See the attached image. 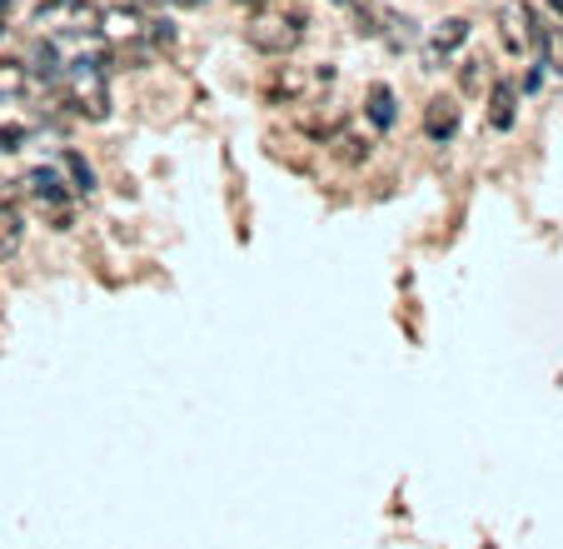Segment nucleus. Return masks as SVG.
I'll list each match as a JSON object with an SVG mask.
<instances>
[{
    "label": "nucleus",
    "instance_id": "obj_1",
    "mask_svg": "<svg viewBox=\"0 0 563 549\" xmlns=\"http://www.w3.org/2000/svg\"><path fill=\"white\" fill-rule=\"evenodd\" d=\"M70 90H76L80 110H90L95 120L110 110V70H105L101 55H80V61H70Z\"/></svg>",
    "mask_w": 563,
    "mask_h": 549
},
{
    "label": "nucleus",
    "instance_id": "obj_2",
    "mask_svg": "<svg viewBox=\"0 0 563 549\" xmlns=\"http://www.w3.org/2000/svg\"><path fill=\"white\" fill-rule=\"evenodd\" d=\"M250 45L254 51H264V55H285V51H294L300 45V15H260L250 30Z\"/></svg>",
    "mask_w": 563,
    "mask_h": 549
},
{
    "label": "nucleus",
    "instance_id": "obj_3",
    "mask_svg": "<svg viewBox=\"0 0 563 549\" xmlns=\"http://www.w3.org/2000/svg\"><path fill=\"white\" fill-rule=\"evenodd\" d=\"M26 190H30V200H36L40 210H55V215L65 220V210H70V185L60 180V170H51V166L30 170V175H26Z\"/></svg>",
    "mask_w": 563,
    "mask_h": 549
},
{
    "label": "nucleus",
    "instance_id": "obj_4",
    "mask_svg": "<svg viewBox=\"0 0 563 549\" xmlns=\"http://www.w3.org/2000/svg\"><path fill=\"white\" fill-rule=\"evenodd\" d=\"M513 116H519V85H513V80H494V95H488V125L509 130Z\"/></svg>",
    "mask_w": 563,
    "mask_h": 549
},
{
    "label": "nucleus",
    "instance_id": "obj_5",
    "mask_svg": "<svg viewBox=\"0 0 563 549\" xmlns=\"http://www.w3.org/2000/svg\"><path fill=\"white\" fill-rule=\"evenodd\" d=\"M424 130H429V141H449L454 130H459V105L454 101H429Z\"/></svg>",
    "mask_w": 563,
    "mask_h": 549
},
{
    "label": "nucleus",
    "instance_id": "obj_6",
    "mask_svg": "<svg viewBox=\"0 0 563 549\" xmlns=\"http://www.w3.org/2000/svg\"><path fill=\"white\" fill-rule=\"evenodd\" d=\"M105 40H115V45H120V40H140L145 36V26H140V15L135 11H105Z\"/></svg>",
    "mask_w": 563,
    "mask_h": 549
},
{
    "label": "nucleus",
    "instance_id": "obj_7",
    "mask_svg": "<svg viewBox=\"0 0 563 549\" xmlns=\"http://www.w3.org/2000/svg\"><path fill=\"white\" fill-rule=\"evenodd\" d=\"M463 40H469V20H444V26L434 30V51H429V61H444L449 51H459Z\"/></svg>",
    "mask_w": 563,
    "mask_h": 549
},
{
    "label": "nucleus",
    "instance_id": "obj_8",
    "mask_svg": "<svg viewBox=\"0 0 563 549\" xmlns=\"http://www.w3.org/2000/svg\"><path fill=\"white\" fill-rule=\"evenodd\" d=\"M394 116H399V110H394V90L374 85V90H369V120H374V130H389V125H394Z\"/></svg>",
    "mask_w": 563,
    "mask_h": 549
},
{
    "label": "nucleus",
    "instance_id": "obj_9",
    "mask_svg": "<svg viewBox=\"0 0 563 549\" xmlns=\"http://www.w3.org/2000/svg\"><path fill=\"white\" fill-rule=\"evenodd\" d=\"M65 170H70V180H76L70 190H80V195H90V190H95V170H90V160H85V155L65 150Z\"/></svg>",
    "mask_w": 563,
    "mask_h": 549
},
{
    "label": "nucleus",
    "instance_id": "obj_10",
    "mask_svg": "<svg viewBox=\"0 0 563 549\" xmlns=\"http://www.w3.org/2000/svg\"><path fill=\"white\" fill-rule=\"evenodd\" d=\"M30 70H36V76H45V80H60V55H55V45H40Z\"/></svg>",
    "mask_w": 563,
    "mask_h": 549
},
{
    "label": "nucleus",
    "instance_id": "obj_11",
    "mask_svg": "<svg viewBox=\"0 0 563 549\" xmlns=\"http://www.w3.org/2000/svg\"><path fill=\"white\" fill-rule=\"evenodd\" d=\"M479 65H484V61H463V70H459V85L469 90V95H474V90L484 85V70H479Z\"/></svg>",
    "mask_w": 563,
    "mask_h": 549
},
{
    "label": "nucleus",
    "instance_id": "obj_12",
    "mask_svg": "<svg viewBox=\"0 0 563 549\" xmlns=\"http://www.w3.org/2000/svg\"><path fill=\"white\" fill-rule=\"evenodd\" d=\"M26 85V70H20V65H5V70H0V90H20Z\"/></svg>",
    "mask_w": 563,
    "mask_h": 549
},
{
    "label": "nucleus",
    "instance_id": "obj_13",
    "mask_svg": "<svg viewBox=\"0 0 563 549\" xmlns=\"http://www.w3.org/2000/svg\"><path fill=\"white\" fill-rule=\"evenodd\" d=\"M20 141H26V130H20V125H5V130H0V150H20Z\"/></svg>",
    "mask_w": 563,
    "mask_h": 549
},
{
    "label": "nucleus",
    "instance_id": "obj_14",
    "mask_svg": "<svg viewBox=\"0 0 563 549\" xmlns=\"http://www.w3.org/2000/svg\"><path fill=\"white\" fill-rule=\"evenodd\" d=\"M150 36L160 40V45H170V40H175V30H170V20H155V26H150Z\"/></svg>",
    "mask_w": 563,
    "mask_h": 549
},
{
    "label": "nucleus",
    "instance_id": "obj_15",
    "mask_svg": "<svg viewBox=\"0 0 563 549\" xmlns=\"http://www.w3.org/2000/svg\"><path fill=\"white\" fill-rule=\"evenodd\" d=\"M334 5H359V0H334Z\"/></svg>",
    "mask_w": 563,
    "mask_h": 549
},
{
    "label": "nucleus",
    "instance_id": "obj_16",
    "mask_svg": "<svg viewBox=\"0 0 563 549\" xmlns=\"http://www.w3.org/2000/svg\"><path fill=\"white\" fill-rule=\"evenodd\" d=\"M553 11H559V15H563V0H553Z\"/></svg>",
    "mask_w": 563,
    "mask_h": 549
},
{
    "label": "nucleus",
    "instance_id": "obj_17",
    "mask_svg": "<svg viewBox=\"0 0 563 549\" xmlns=\"http://www.w3.org/2000/svg\"><path fill=\"white\" fill-rule=\"evenodd\" d=\"M0 11H11V0H0Z\"/></svg>",
    "mask_w": 563,
    "mask_h": 549
},
{
    "label": "nucleus",
    "instance_id": "obj_18",
    "mask_svg": "<svg viewBox=\"0 0 563 549\" xmlns=\"http://www.w3.org/2000/svg\"><path fill=\"white\" fill-rule=\"evenodd\" d=\"M180 5H200V0H180Z\"/></svg>",
    "mask_w": 563,
    "mask_h": 549
},
{
    "label": "nucleus",
    "instance_id": "obj_19",
    "mask_svg": "<svg viewBox=\"0 0 563 549\" xmlns=\"http://www.w3.org/2000/svg\"><path fill=\"white\" fill-rule=\"evenodd\" d=\"M0 36H5V20H0Z\"/></svg>",
    "mask_w": 563,
    "mask_h": 549
},
{
    "label": "nucleus",
    "instance_id": "obj_20",
    "mask_svg": "<svg viewBox=\"0 0 563 549\" xmlns=\"http://www.w3.org/2000/svg\"><path fill=\"white\" fill-rule=\"evenodd\" d=\"M250 5H264V0H250Z\"/></svg>",
    "mask_w": 563,
    "mask_h": 549
}]
</instances>
